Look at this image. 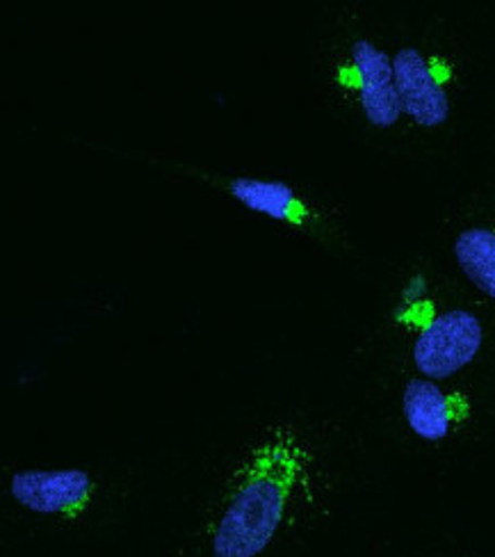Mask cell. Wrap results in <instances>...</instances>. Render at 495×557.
<instances>
[{"label": "cell", "instance_id": "cell-1", "mask_svg": "<svg viewBox=\"0 0 495 557\" xmlns=\"http://www.w3.org/2000/svg\"><path fill=\"white\" fill-rule=\"evenodd\" d=\"M306 471L309 450L293 430L279 428L258 441L233 473L212 532V557L261 555L286 519Z\"/></svg>", "mask_w": 495, "mask_h": 557}, {"label": "cell", "instance_id": "cell-2", "mask_svg": "<svg viewBox=\"0 0 495 557\" xmlns=\"http://www.w3.org/2000/svg\"><path fill=\"white\" fill-rule=\"evenodd\" d=\"M484 327L475 313L455 309L436 315L413 343V363L424 380L457 375L480 355Z\"/></svg>", "mask_w": 495, "mask_h": 557}, {"label": "cell", "instance_id": "cell-3", "mask_svg": "<svg viewBox=\"0 0 495 557\" xmlns=\"http://www.w3.org/2000/svg\"><path fill=\"white\" fill-rule=\"evenodd\" d=\"M97 484L83 469H23L10 478V494L35 515L78 519Z\"/></svg>", "mask_w": 495, "mask_h": 557}, {"label": "cell", "instance_id": "cell-4", "mask_svg": "<svg viewBox=\"0 0 495 557\" xmlns=\"http://www.w3.org/2000/svg\"><path fill=\"white\" fill-rule=\"evenodd\" d=\"M395 87L403 112L424 128H436L450 120V97L434 64L413 46H405L393 58Z\"/></svg>", "mask_w": 495, "mask_h": 557}, {"label": "cell", "instance_id": "cell-5", "mask_svg": "<svg viewBox=\"0 0 495 557\" xmlns=\"http://www.w3.org/2000/svg\"><path fill=\"white\" fill-rule=\"evenodd\" d=\"M351 62L359 76V99L366 120L376 128L395 126L403 106L395 87L393 58L374 41L359 39L351 46Z\"/></svg>", "mask_w": 495, "mask_h": 557}, {"label": "cell", "instance_id": "cell-6", "mask_svg": "<svg viewBox=\"0 0 495 557\" xmlns=\"http://www.w3.org/2000/svg\"><path fill=\"white\" fill-rule=\"evenodd\" d=\"M405 418L411 432L424 441H441L453 425L468 416V400L459 393H445L432 380H409L403 396Z\"/></svg>", "mask_w": 495, "mask_h": 557}, {"label": "cell", "instance_id": "cell-7", "mask_svg": "<svg viewBox=\"0 0 495 557\" xmlns=\"http://www.w3.org/2000/svg\"><path fill=\"white\" fill-rule=\"evenodd\" d=\"M228 193L249 211L265 215L276 222H286L301 228L309 220V208L288 183L272 178H249L238 176L228 183Z\"/></svg>", "mask_w": 495, "mask_h": 557}, {"label": "cell", "instance_id": "cell-8", "mask_svg": "<svg viewBox=\"0 0 495 557\" xmlns=\"http://www.w3.org/2000/svg\"><path fill=\"white\" fill-rule=\"evenodd\" d=\"M455 259L468 282L495 299V231L484 226L463 228L455 240Z\"/></svg>", "mask_w": 495, "mask_h": 557}]
</instances>
